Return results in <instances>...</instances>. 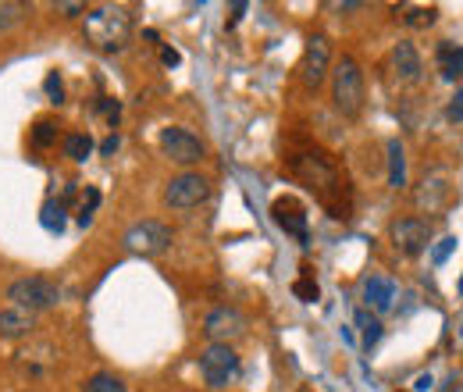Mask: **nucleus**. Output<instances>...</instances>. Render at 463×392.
<instances>
[{"mask_svg":"<svg viewBox=\"0 0 463 392\" xmlns=\"http://www.w3.org/2000/svg\"><path fill=\"white\" fill-rule=\"evenodd\" d=\"M100 114H104L111 125H118V118H121V104H118V100H111V97H104V104H100Z\"/></svg>","mask_w":463,"mask_h":392,"instance_id":"30","label":"nucleus"},{"mask_svg":"<svg viewBox=\"0 0 463 392\" xmlns=\"http://www.w3.org/2000/svg\"><path fill=\"white\" fill-rule=\"evenodd\" d=\"M29 143H33L36 150L54 147V143H58V121H54V118H40V121L33 125V132H29Z\"/></svg>","mask_w":463,"mask_h":392,"instance_id":"19","label":"nucleus"},{"mask_svg":"<svg viewBox=\"0 0 463 392\" xmlns=\"http://www.w3.org/2000/svg\"><path fill=\"white\" fill-rule=\"evenodd\" d=\"M364 300L374 314H385L392 311V300H396V282L392 279H382V275H371L367 285H364Z\"/></svg>","mask_w":463,"mask_h":392,"instance_id":"14","label":"nucleus"},{"mask_svg":"<svg viewBox=\"0 0 463 392\" xmlns=\"http://www.w3.org/2000/svg\"><path fill=\"white\" fill-rule=\"evenodd\" d=\"M460 292H463V279H460Z\"/></svg>","mask_w":463,"mask_h":392,"instance_id":"36","label":"nucleus"},{"mask_svg":"<svg viewBox=\"0 0 463 392\" xmlns=\"http://www.w3.org/2000/svg\"><path fill=\"white\" fill-rule=\"evenodd\" d=\"M417 204H420L428 215H442V211L453 204L449 175H446V171H431V175H424V182H420V189H417Z\"/></svg>","mask_w":463,"mask_h":392,"instance_id":"13","label":"nucleus"},{"mask_svg":"<svg viewBox=\"0 0 463 392\" xmlns=\"http://www.w3.org/2000/svg\"><path fill=\"white\" fill-rule=\"evenodd\" d=\"M271 218L275 225L292 235V239H299V243H307L310 239V232H307V207L296 200V196H279L275 204H271Z\"/></svg>","mask_w":463,"mask_h":392,"instance_id":"12","label":"nucleus"},{"mask_svg":"<svg viewBox=\"0 0 463 392\" xmlns=\"http://www.w3.org/2000/svg\"><path fill=\"white\" fill-rule=\"evenodd\" d=\"M207 196H211V178H203V175H196V171L175 175L172 182H168V189H165V204H168L172 211H193V207H200Z\"/></svg>","mask_w":463,"mask_h":392,"instance_id":"7","label":"nucleus"},{"mask_svg":"<svg viewBox=\"0 0 463 392\" xmlns=\"http://www.w3.org/2000/svg\"><path fill=\"white\" fill-rule=\"evenodd\" d=\"M453 250H457V239H453V235H446V239H439V246L431 250V261H435V264H446V257H449Z\"/></svg>","mask_w":463,"mask_h":392,"instance_id":"28","label":"nucleus"},{"mask_svg":"<svg viewBox=\"0 0 463 392\" xmlns=\"http://www.w3.org/2000/svg\"><path fill=\"white\" fill-rule=\"evenodd\" d=\"M118 143H121V139H118V132H115V136H108V139L100 143V154H104V158H111V154L118 150Z\"/></svg>","mask_w":463,"mask_h":392,"instance_id":"33","label":"nucleus"},{"mask_svg":"<svg viewBox=\"0 0 463 392\" xmlns=\"http://www.w3.org/2000/svg\"><path fill=\"white\" fill-rule=\"evenodd\" d=\"M332 68V40L325 33H314L307 40V51H303V64H299V75H303V86L307 90H317L325 82Z\"/></svg>","mask_w":463,"mask_h":392,"instance_id":"8","label":"nucleus"},{"mask_svg":"<svg viewBox=\"0 0 463 392\" xmlns=\"http://www.w3.org/2000/svg\"><path fill=\"white\" fill-rule=\"evenodd\" d=\"M136 25H132V14L118 4H104L97 11L86 14V43H93L97 51L104 54H118L128 47Z\"/></svg>","mask_w":463,"mask_h":392,"instance_id":"2","label":"nucleus"},{"mask_svg":"<svg viewBox=\"0 0 463 392\" xmlns=\"http://www.w3.org/2000/svg\"><path fill=\"white\" fill-rule=\"evenodd\" d=\"M289 171L317 196V204H321L332 218L346 222L349 215H353V189H349V178L343 175V168L335 165L332 154H325L321 147L303 143V147L289 150Z\"/></svg>","mask_w":463,"mask_h":392,"instance_id":"1","label":"nucleus"},{"mask_svg":"<svg viewBox=\"0 0 463 392\" xmlns=\"http://www.w3.org/2000/svg\"><path fill=\"white\" fill-rule=\"evenodd\" d=\"M90 154H93V136H90V132H68V136H64V158L86 161Z\"/></svg>","mask_w":463,"mask_h":392,"instance_id":"20","label":"nucleus"},{"mask_svg":"<svg viewBox=\"0 0 463 392\" xmlns=\"http://www.w3.org/2000/svg\"><path fill=\"white\" fill-rule=\"evenodd\" d=\"M40 222H43L47 232H61V228H64V207L54 204V200H51V204H43V218H40Z\"/></svg>","mask_w":463,"mask_h":392,"instance_id":"26","label":"nucleus"},{"mask_svg":"<svg viewBox=\"0 0 463 392\" xmlns=\"http://www.w3.org/2000/svg\"><path fill=\"white\" fill-rule=\"evenodd\" d=\"M392 72L400 75V82H417L420 79V57L413 51V43H396L392 47Z\"/></svg>","mask_w":463,"mask_h":392,"instance_id":"16","label":"nucleus"},{"mask_svg":"<svg viewBox=\"0 0 463 392\" xmlns=\"http://www.w3.org/2000/svg\"><path fill=\"white\" fill-rule=\"evenodd\" d=\"M449 118H453V121H463V90H457V97L449 100Z\"/></svg>","mask_w":463,"mask_h":392,"instance_id":"31","label":"nucleus"},{"mask_svg":"<svg viewBox=\"0 0 463 392\" xmlns=\"http://www.w3.org/2000/svg\"><path fill=\"white\" fill-rule=\"evenodd\" d=\"M161 61H165V64L172 68V64H178L182 57H178V51H172V47H165V51H161Z\"/></svg>","mask_w":463,"mask_h":392,"instance_id":"34","label":"nucleus"},{"mask_svg":"<svg viewBox=\"0 0 463 392\" xmlns=\"http://www.w3.org/2000/svg\"><path fill=\"white\" fill-rule=\"evenodd\" d=\"M332 100L346 118L364 111V72L353 57H339V64L332 68Z\"/></svg>","mask_w":463,"mask_h":392,"instance_id":"3","label":"nucleus"},{"mask_svg":"<svg viewBox=\"0 0 463 392\" xmlns=\"http://www.w3.org/2000/svg\"><path fill=\"white\" fill-rule=\"evenodd\" d=\"M200 378L211 386V389H225L239 378V357L232 346H218L211 342L203 353H200Z\"/></svg>","mask_w":463,"mask_h":392,"instance_id":"5","label":"nucleus"},{"mask_svg":"<svg viewBox=\"0 0 463 392\" xmlns=\"http://www.w3.org/2000/svg\"><path fill=\"white\" fill-rule=\"evenodd\" d=\"M292 292H296L303 303H314V300L321 296V289H317V282H314V272H310V268H303V275L292 282Z\"/></svg>","mask_w":463,"mask_h":392,"instance_id":"22","label":"nucleus"},{"mask_svg":"<svg viewBox=\"0 0 463 392\" xmlns=\"http://www.w3.org/2000/svg\"><path fill=\"white\" fill-rule=\"evenodd\" d=\"M43 90H47L51 104H64V82H61L58 72H47V79H43Z\"/></svg>","mask_w":463,"mask_h":392,"instance_id":"27","label":"nucleus"},{"mask_svg":"<svg viewBox=\"0 0 463 392\" xmlns=\"http://www.w3.org/2000/svg\"><path fill=\"white\" fill-rule=\"evenodd\" d=\"M7 300L11 307H22V311H47L61 300V289L51 279H40V275H29V279H18L7 285Z\"/></svg>","mask_w":463,"mask_h":392,"instance_id":"4","label":"nucleus"},{"mask_svg":"<svg viewBox=\"0 0 463 392\" xmlns=\"http://www.w3.org/2000/svg\"><path fill=\"white\" fill-rule=\"evenodd\" d=\"M161 150L172 158L175 165H196V161H203V154H207V147L200 143V136H193V132L182 129V125H168V129L161 132Z\"/></svg>","mask_w":463,"mask_h":392,"instance_id":"9","label":"nucleus"},{"mask_svg":"<svg viewBox=\"0 0 463 392\" xmlns=\"http://www.w3.org/2000/svg\"><path fill=\"white\" fill-rule=\"evenodd\" d=\"M64 18H75V14H86V4H54Z\"/></svg>","mask_w":463,"mask_h":392,"instance_id":"32","label":"nucleus"},{"mask_svg":"<svg viewBox=\"0 0 463 392\" xmlns=\"http://www.w3.org/2000/svg\"><path fill=\"white\" fill-rule=\"evenodd\" d=\"M18 18H22V7H18V4H0V33L11 29Z\"/></svg>","mask_w":463,"mask_h":392,"instance_id":"29","label":"nucleus"},{"mask_svg":"<svg viewBox=\"0 0 463 392\" xmlns=\"http://www.w3.org/2000/svg\"><path fill=\"white\" fill-rule=\"evenodd\" d=\"M413 389H417V392H428V389H431V375H420V378H417V386H413Z\"/></svg>","mask_w":463,"mask_h":392,"instance_id":"35","label":"nucleus"},{"mask_svg":"<svg viewBox=\"0 0 463 392\" xmlns=\"http://www.w3.org/2000/svg\"><path fill=\"white\" fill-rule=\"evenodd\" d=\"M389 186L392 189H403L406 186V150L400 139L389 143Z\"/></svg>","mask_w":463,"mask_h":392,"instance_id":"17","label":"nucleus"},{"mask_svg":"<svg viewBox=\"0 0 463 392\" xmlns=\"http://www.w3.org/2000/svg\"><path fill=\"white\" fill-rule=\"evenodd\" d=\"M125 250L128 253H139V257H157V253H165L168 246H172V228L165 222H154V218H146V222H136L128 232H125Z\"/></svg>","mask_w":463,"mask_h":392,"instance_id":"6","label":"nucleus"},{"mask_svg":"<svg viewBox=\"0 0 463 392\" xmlns=\"http://www.w3.org/2000/svg\"><path fill=\"white\" fill-rule=\"evenodd\" d=\"M392 246L403 257H417L431 246V222L424 218H396L392 222Z\"/></svg>","mask_w":463,"mask_h":392,"instance_id":"11","label":"nucleus"},{"mask_svg":"<svg viewBox=\"0 0 463 392\" xmlns=\"http://www.w3.org/2000/svg\"><path fill=\"white\" fill-rule=\"evenodd\" d=\"M86 392H128V389H125L121 378L108 375V371H100V375H93V378L86 382Z\"/></svg>","mask_w":463,"mask_h":392,"instance_id":"24","label":"nucleus"},{"mask_svg":"<svg viewBox=\"0 0 463 392\" xmlns=\"http://www.w3.org/2000/svg\"><path fill=\"white\" fill-rule=\"evenodd\" d=\"M439 72H442V79H460L463 75V47L442 43V47H439Z\"/></svg>","mask_w":463,"mask_h":392,"instance_id":"18","label":"nucleus"},{"mask_svg":"<svg viewBox=\"0 0 463 392\" xmlns=\"http://www.w3.org/2000/svg\"><path fill=\"white\" fill-rule=\"evenodd\" d=\"M435 18H439V7H406L403 11V22L413 29H428Z\"/></svg>","mask_w":463,"mask_h":392,"instance_id":"23","label":"nucleus"},{"mask_svg":"<svg viewBox=\"0 0 463 392\" xmlns=\"http://www.w3.org/2000/svg\"><path fill=\"white\" fill-rule=\"evenodd\" d=\"M203 332L218 346H232L235 339L246 336V314L235 311V307H214L207 314V321H203Z\"/></svg>","mask_w":463,"mask_h":392,"instance_id":"10","label":"nucleus"},{"mask_svg":"<svg viewBox=\"0 0 463 392\" xmlns=\"http://www.w3.org/2000/svg\"><path fill=\"white\" fill-rule=\"evenodd\" d=\"M356 329H360V339H364L367 349L382 339V321H378V314H371V311H356Z\"/></svg>","mask_w":463,"mask_h":392,"instance_id":"21","label":"nucleus"},{"mask_svg":"<svg viewBox=\"0 0 463 392\" xmlns=\"http://www.w3.org/2000/svg\"><path fill=\"white\" fill-rule=\"evenodd\" d=\"M36 329V314L22 311V307H4L0 311V336L4 339H22Z\"/></svg>","mask_w":463,"mask_h":392,"instance_id":"15","label":"nucleus"},{"mask_svg":"<svg viewBox=\"0 0 463 392\" xmlns=\"http://www.w3.org/2000/svg\"><path fill=\"white\" fill-rule=\"evenodd\" d=\"M100 207V193L90 186L86 193H82V204H79V225H90L93 222V211Z\"/></svg>","mask_w":463,"mask_h":392,"instance_id":"25","label":"nucleus"}]
</instances>
